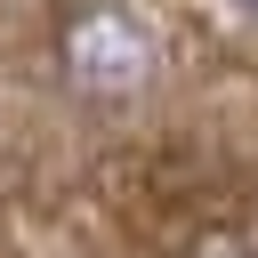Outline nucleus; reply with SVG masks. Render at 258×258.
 <instances>
[{
    "instance_id": "1",
    "label": "nucleus",
    "mask_w": 258,
    "mask_h": 258,
    "mask_svg": "<svg viewBox=\"0 0 258 258\" xmlns=\"http://www.w3.org/2000/svg\"><path fill=\"white\" fill-rule=\"evenodd\" d=\"M56 56H64V73H73L81 89H97V97H121V89H137V81H145V64H153L145 32H137L121 8H81V16L64 24Z\"/></svg>"
},
{
    "instance_id": "2",
    "label": "nucleus",
    "mask_w": 258,
    "mask_h": 258,
    "mask_svg": "<svg viewBox=\"0 0 258 258\" xmlns=\"http://www.w3.org/2000/svg\"><path fill=\"white\" fill-rule=\"evenodd\" d=\"M194 258H258V250H242V242H226V234H218V242H194Z\"/></svg>"
},
{
    "instance_id": "3",
    "label": "nucleus",
    "mask_w": 258,
    "mask_h": 258,
    "mask_svg": "<svg viewBox=\"0 0 258 258\" xmlns=\"http://www.w3.org/2000/svg\"><path fill=\"white\" fill-rule=\"evenodd\" d=\"M234 8H250V16H258V0H234Z\"/></svg>"
}]
</instances>
